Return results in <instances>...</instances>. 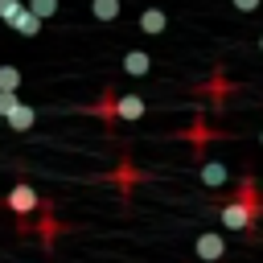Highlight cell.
Wrapping results in <instances>:
<instances>
[{
    "label": "cell",
    "instance_id": "cell-1",
    "mask_svg": "<svg viewBox=\"0 0 263 263\" xmlns=\"http://www.w3.org/2000/svg\"><path fill=\"white\" fill-rule=\"evenodd\" d=\"M218 218H222V226L226 230H255V222L263 218V197H259V189H255V181L247 177L242 185H238V193L218 210Z\"/></svg>",
    "mask_w": 263,
    "mask_h": 263
},
{
    "label": "cell",
    "instance_id": "cell-2",
    "mask_svg": "<svg viewBox=\"0 0 263 263\" xmlns=\"http://www.w3.org/2000/svg\"><path fill=\"white\" fill-rule=\"evenodd\" d=\"M4 201H8V210L16 214V230H29V218L41 210V193H37L29 181H16V185L8 189V197H4Z\"/></svg>",
    "mask_w": 263,
    "mask_h": 263
},
{
    "label": "cell",
    "instance_id": "cell-3",
    "mask_svg": "<svg viewBox=\"0 0 263 263\" xmlns=\"http://www.w3.org/2000/svg\"><path fill=\"white\" fill-rule=\"evenodd\" d=\"M193 255H197L201 263H222V259H226V238H222L218 230H201L197 242H193Z\"/></svg>",
    "mask_w": 263,
    "mask_h": 263
},
{
    "label": "cell",
    "instance_id": "cell-4",
    "mask_svg": "<svg viewBox=\"0 0 263 263\" xmlns=\"http://www.w3.org/2000/svg\"><path fill=\"white\" fill-rule=\"evenodd\" d=\"M144 111H148V103H144L140 95H115V123H119V119H123V123H136Z\"/></svg>",
    "mask_w": 263,
    "mask_h": 263
},
{
    "label": "cell",
    "instance_id": "cell-5",
    "mask_svg": "<svg viewBox=\"0 0 263 263\" xmlns=\"http://www.w3.org/2000/svg\"><path fill=\"white\" fill-rule=\"evenodd\" d=\"M197 181H201L205 189H222V185L230 181V168H226L222 160H201V168H197Z\"/></svg>",
    "mask_w": 263,
    "mask_h": 263
},
{
    "label": "cell",
    "instance_id": "cell-6",
    "mask_svg": "<svg viewBox=\"0 0 263 263\" xmlns=\"http://www.w3.org/2000/svg\"><path fill=\"white\" fill-rule=\"evenodd\" d=\"M8 29H16L21 37H37V33H41V16H37V12L25 4V8H21L12 21H8Z\"/></svg>",
    "mask_w": 263,
    "mask_h": 263
},
{
    "label": "cell",
    "instance_id": "cell-7",
    "mask_svg": "<svg viewBox=\"0 0 263 263\" xmlns=\"http://www.w3.org/2000/svg\"><path fill=\"white\" fill-rule=\"evenodd\" d=\"M37 214H41V218L33 222V230L41 234V242H45V247H53V238H58V230H62V226H58V218H53V210H49L45 201H41V210H37Z\"/></svg>",
    "mask_w": 263,
    "mask_h": 263
},
{
    "label": "cell",
    "instance_id": "cell-8",
    "mask_svg": "<svg viewBox=\"0 0 263 263\" xmlns=\"http://www.w3.org/2000/svg\"><path fill=\"white\" fill-rule=\"evenodd\" d=\"M168 29V16H164V8H144L140 12V33H148V37H160Z\"/></svg>",
    "mask_w": 263,
    "mask_h": 263
},
{
    "label": "cell",
    "instance_id": "cell-9",
    "mask_svg": "<svg viewBox=\"0 0 263 263\" xmlns=\"http://www.w3.org/2000/svg\"><path fill=\"white\" fill-rule=\"evenodd\" d=\"M4 123H8L12 132H29V127L37 123V111H33L29 103H16V107H12L8 115H4Z\"/></svg>",
    "mask_w": 263,
    "mask_h": 263
},
{
    "label": "cell",
    "instance_id": "cell-10",
    "mask_svg": "<svg viewBox=\"0 0 263 263\" xmlns=\"http://www.w3.org/2000/svg\"><path fill=\"white\" fill-rule=\"evenodd\" d=\"M123 70L140 78V74H148V70H152V58H148L144 49H127V53H123Z\"/></svg>",
    "mask_w": 263,
    "mask_h": 263
},
{
    "label": "cell",
    "instance_id": "cell-11",
    "mask_svg": "<svg viewBox=\"0 0 263 263\" xmlns=\"http://www.w3.org/2000/svg\"><path fill=\"white\" fill-rule=\"evenodd\" d=\"M90 111H95L103 123H115V90H103V99H99Z\"/></svg>",
    "mask_w": 263,
    "mask_h": 263
},
{
    "label": "cell",
    "instance_id": "cell-12",
    "mask_svg": "<svg viewBox=\"0 0 263 263\" xmlns=\"http://www.w3.org/2000/svg\"><path fill=\"white\" fill-rule=\"evenodd\" d=\"M119 0H90V12H95V21H115L119 16Z\"/></svg>",
    "mask_w": 263,
    "mask_h": 263
},
{
    "label": "cell",
    "instance_id": "cell-13",
    "mask_svg": "<svg viewBox=\"0 0 263 263\" xmlns=\"http://www.w3.org/2000/svg\"><path fill=\"white\" fill-rule=\"evenodd\" d=\"M0 90H21V70L16 66H0Z\"/></svg>",
    "mask_w": 263,
    "mask_h": 263
},
{
    "label": "cell",
    "instance_id": "cell-14",
    "mask_svg": "<svg viewBox=\"0 0 263 263\" xmlns=\"http://www.w3.org/2000/svg\"><path fill=\"white\" fill-rule=\"evenodd\" d=\"M25 4H29V8H33V12H37V16H41V21H45V16H53V12H58V0H25Z\"/></svg>",
    "mask_w": 263,
    "mask_h": 263
},
{
    "label": "cell",
    "instance_id": "cell-15",
    "mask_svg": "<svg viewBox=\"0 0 263 263\" xmlns=\"http://www.w3.org/2000/svg\"><path fill=\"white\" fill-rule=\"evenodd\" d=\"M21 8H25V0H0V21L8 25V21H12L16 12H21Z\"/></svg>",
    "mask_w": 263,
    "mask_h": 263
},
{
    "label": "cell",
    "instance_id": "cell-16",
    "mask_svg": "<svg viewBox=\"0 0 263 263\" xmlns=\"http://www.w3.org/2000/svg\"><path fill=\"white\" fill-rule=\"evenodd\" d=\"M16 103H21V95H16V90H0V119H4Z\"/></svg>",
    "mask_w": 263,
    "mask_h": 263
},
{
    "label": "cell",
    "instance_id": "cell-17",
    "mask_svg": "<svg viewBox=\"0 0 263 263\" xmlns=\"http://www.w3.org/2000/svg\"><path fill=\"white\" fill-rule=\"evenodd\" d=\"M189 140H193V144H205V140H210V127H205V123H193V127H189Z\"/></svg>",
    "mask_w": 263,
    "mask_h": 263
},
{
    "label": "cell",
    "instance_id": "cell-18",
    "mask_svg": "<svg viewBox=\"0 0 263 263\" xmlns=\"http://www.w3.org/2000/svg\"><path fill=\"white\" fill-rule=\"evenodd\" d=\"M230 4H234V8H238V12H255V8H259V4H263V0H230Z\"/></svg>",
    "mask_w": 263,
    "mask_h": 263
},
{
    "label": "cell",
    "instance_id": "cell-19",
    "mask_svg": "<svg viewBox=\"0 0 263 263\" xmlns=\"http://www.w3.org/2000/svg\"><path fill=\"white\" fill-rule=\"evenodd\" d=\"M259 144H263V132H259Z\"/></svg>",
    "mask_w": 263,
    "mask_h": 263
},
{
    "label": "cell",
    "instance_id": "cell-20",
    "mask_svg": "<svg viewBox=\"0 0 263 263\" xmlns=\"http://www.w3.org/2000/svg\"><path fill=\"white\" fill-rule=\"evenodd\" d=\"M259 49H263V37H259Z\"/></svg>",
    "mask_w": 263,
    "mask_h": 263
}]
</instances>
